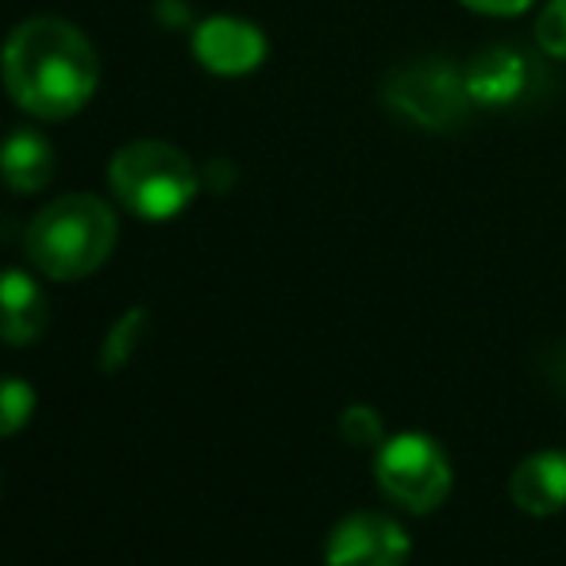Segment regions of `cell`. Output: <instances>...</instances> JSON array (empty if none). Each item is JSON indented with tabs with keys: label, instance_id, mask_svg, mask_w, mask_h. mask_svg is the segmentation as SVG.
<instances>
[{
	"label": "cell",
	"instance_id": "1",
	"mask_svg": "<svg viewBox=\"0 0 566 566\" xmlns=\"http://www.w3.org/2000/svg\"><path fill=\"white\" fill-rule=\"evenodd\" d=\"M4 90L35 119H66L82 113L97 93V51L66 20H23L0 51Z\"/></svg>",
	"mask_w": 566,
	"mask_h": 566
},
{
	"label": "cell",
	"instance_id": "2",
	"mask_svg": "<svg viewBox=\"0 0 566 566\" xmlns=\"http://www.w3.org/2000/svg\"><path fill=\"white\" fill-rule=\"evenodd\" d=\"M28 259L54 282L97 274L116 251V217L101 197L66 193L51 201L23 235Z\"/></svg>",
	"mask_w": 566,
	"mask_h": 566
},
{
	"label": "cell",
	"instance_id": "3",
	"mask_svg": "<svg viewBox=\"0 0 566 566\" xmlns=\"http://www.w3.org/2000/svg\"><path fill=\"white\" fill-rule=\"evenodd\" d=\"M108 186L132 217L163 224V220H174L189 209V201L201 189V178H197L186 150L158 139H139L113 155Z\"/></svg>",
	"mask_w": 566,
	"mask_h": 566
},
{
	"label": "cell",
	"instance_id": "4",
	"mask_svg": "<svg viewBox=\"0 0 566 566\" xmlns=\"http://www.w3.org/2000/svg\"><path fill=\"white\" fill-rule=\"evenodd\" d=\"M381 97L401 119L417 124L420 132H454L470 113L467 74L448 59H420L397 66L381 85Z\"/></svg>",
	"mask_w": 566,
	"mask_h": 566
},
{
	"label": "cell",
	"instance_id": "5",
	"mask_svg": "<svg viewBox=\"0 0 566 566\" xmlns=\"http://www.w3.org/2000/svg\"><path fill=\"white\" fill-rule=\"evenodd\" d=\"M374 478L378 490L405 513H432L451 493V462L448 451L432 436L405 432L386 440L374 454Z\"/></svg>",
	"mask_w": 566,
	"mask_h": 566
},
{
	"label": "cell",
	"instance_id": "6",
	"mask_svg": "<svg viewBox=\"0 0 566 566\" xmlns=\"http://www.w3.org/2000/svg\"><path fill=\"white\" fill-rule=\"evenodd\" d=\"M412 539L394 516L358 509L343 516L324 544V566H405Z\"/></svg>",
	"mask_w": 566,
	"mask_h": 566
},
{
	"label": "cell",
	"instance_id": "7",
	"mask_svg": "<svg viewBox=\"0 0 566 566\" xmlns=\"http://www.w3.org/2000/svg\"><path fill=\"white\" fill-rule=\"evenodd\" d=\"M193 59L209 74L243 77L266 62V35L254 23L235 20V15H212L197 23L193 31Z\"/></svg>",
	"mask_w": 566,
	"mask_h": 566
},
{
	"label": "cell",
	"instance_id": "8",
	"mask_svg": "<svg viewBox=\"0 0 566 566\" xmlns=\"http://www.w3.org/2000/svg\"><path fill=\"white\" fill-rule=\"evenodd\" d=\"M467 74V90H470V101L474 105H513L528 93V82H532V62L524 51L509 43H497V46H485L470 59V66L462 70Z\"/></svg>",
	"mask_w": 566,
	"mask_h": 566
},
{
	"label": "cell",
	"instance_id": "9",
	"mask_svg": "<svg viewBox=\"0 0 566 566\" xmlns=\"http://www.w3.org/2000/svg\"><path fill=\"white\" fill-rule=\"evenodd\" d=\"M509 497L528 516H555L566 509V451H536L509 478Z\"/></svg>",
	"mask_w": 566,
	"mask_h": 566
},
{
	"label": "cell",
	"instance_id": "10",
	"mask_svg": "<svg viewBox=\"0 0 566 566\" xmlns=\"http://www.w3.org/2000/svg\"><path fill=\"white\" fill-rule=\"evenodd\" d=\"M51 305L39 282L23 270H4L0 274V339L8 347H31L46 332Z\"/></svg>",
	"mask_w": 566,
	"mask_h": 566
},
{
	"label": "cell",
	"instance_id": "11",
	"mask_svg": "<svg viewBox=\"0 0 566 566\" xmlns=\"http://www.w3.org/2000/svg\"><path fill=\"white\" fill-rule=\"evenodd\" d=\"M0 178L12 193H39L54 178V147L46 135L20 127L0 143Z\"/></svg>",
	"mask_w": 566,
	"mask_h": 566
},
{
	"label": "cell",
	"instance_id": "12",
	"mask_svg": "<svg viewBox=\"0 0 566 566\" xmlns=\"http://www.w3.org/2000/svg\"><path fill=\"white\" fill-rule=\"evenodd\" d=\"M147 328H150L147 308H127L113 328H108L105 347H101V370L105 374L124 370V366L135 358V350L143 347V339H147Z\"/></svg>",
	"mask_w": 566,
	"mask_h": 566
},
{
	"label": "cell",
	"instance_id": "13",
	"mask_svg": "<svg viewBox=\"0 0 566 566\" xmlns=\"http://www.w3.org/2000/svg\"><path fill=\"white\" fill-rule=\"evenodd\" d=\"M35 417V389L23 378L0 374V440L23 432Z\"/></svg>",
	"mask_w": 566,
	"mask_h": 566
},
{
	"label": "cell",
	"instance_id": "14",
	"mask_svg": "<svg viewBox=\"0 0 566 566\" xmlns=\"http://www.w3.org/2000/svg\"><path fill=\"white\" fill-rule=\"evenodd\" d=\"M339 436L358 451H374L381 448V412L370 409V405H350V409L339 412Z\"/></svg>",
	"mask_w": 566,
	"mask_h": 566
},
{
	"label": "cell",
	"instance_id": "15",
	"mask_svg": "<svg viewBox=\"0 0 566 566\" xmlns=\"http://www.w3.org/2000/svg\"><path fill=\"white\" fill-rule=\"evenodd\" d=\"M536 43L552 59H566V0H552L536 15Z\"/></svg>",
	"mask_w": 566,
	"mask_h": 566
},
{
	"label": "cell",
	"instance_id": "16",
	"mask_svg": "<svg viewBox=\"0 0 566 566\" xmlns=\"http://www.w3.org/2000/svg\"><path fill=\"white\" fill-rule=\"evenodd\" d=\"M470 12H482V15H521L532 0H462Z\"/></svg>",
	"mask_w": 566,
	"mask_h": 566
}]
</instances>
